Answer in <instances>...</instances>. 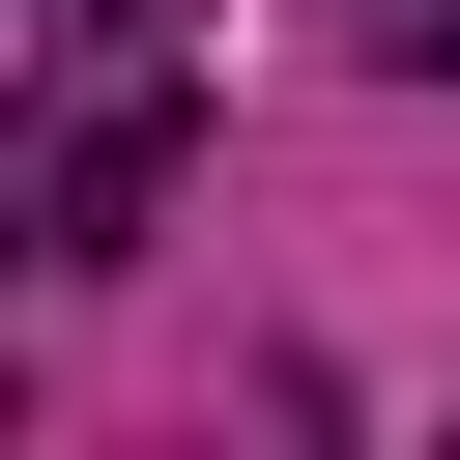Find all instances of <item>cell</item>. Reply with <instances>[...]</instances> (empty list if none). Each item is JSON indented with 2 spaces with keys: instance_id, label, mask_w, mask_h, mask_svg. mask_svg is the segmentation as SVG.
<instances>
[{
  "instance_id": "6da1fadb",
  "label": "cell",
  "mask_w": 460,
  "mask_h": 460,
  "mask_svg": "<svg viewBox=\"0 0 460 460\" xmlns=\"http://www.w3.org/2000/svg\"><path fill=\"white\" fill-rule=\"evenodd\" d=\"M144 201H172V86H86L29 172V259H144Z\"/></svg>"
}]
</instances>
